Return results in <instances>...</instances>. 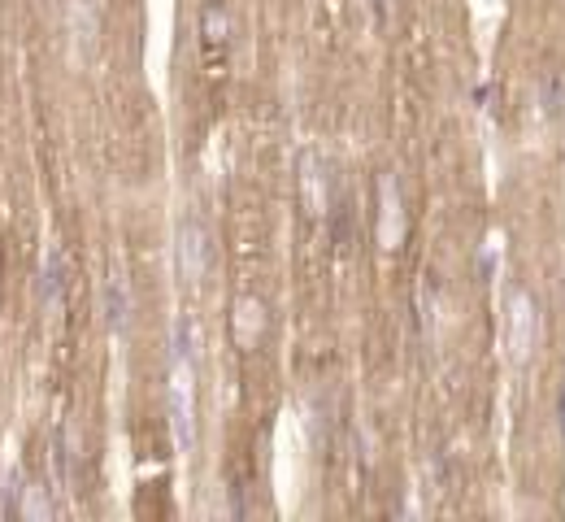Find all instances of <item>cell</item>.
<instances>
[{"label":"cell","mask_w":565,"mask_h":522,"mask_svg":"<svg viewBox=\"0 0 565 522\" xmlns=\"http://www.w3.org/2000/svg\"><path fill=\"white\" fill-rule=\"evenodd\" d=\"M205 261H209V244H205V231H200L196 218H187L179 227V270L187 283H200L205 275Z\"/></svg>","instance_id":"obj_1"},{"label":"cell","mask_w":565,"mask_h":522,"mask_svg":"<svg viewBox=\"0 0 565 522\" xmlns=\"http://www.w3.org/2000/svg\"><path fill=\"white\" fill-rule=\"evenodd\" d=\"M40 296H44V305L48 309H57L61 305V296H66V257L57 253H48V261H44V279H40Z\"/></svg>","instance_id":"obj_4"},{"label":"cell","mask_w":565,"mask_h":522,"mask_svg":"<svg viewBox=\"0 0 565 522\" xmlns=\"http://www.w3.org/2000/svg\"><path fill=\"white\" fill-rule=\"evenodd\" d=\"M105 314H109V327L113 331L127 327V288H122V279H109V288H105Z\"/></svg>","instance_id":"obj_5"},{"label":"cell","mask_w":565,"mask_h":522,"mask_svg":"<svg viewBox=\"0 0 565 522\" xmlns=\"http://www.w3.org/2000/svg\"><path fill=\"white\" fill-rule=\"evenodd\" d=\"M200 31H205V44H222V40H226V14H222L218 0H213V5L205 9V22H200Z\"/></svg>","instance_id":"obj_8"},{"label":"cell","mask_w":565,"mask_h":522,"mask_svg":"<svg viewBox=\"0 0 565 522\" xmlns=\"http://www.w3.org/2000/svg\"><path fill=\"white\" fill-rule=\"evenodd\" d=\"M53 514V505H48V496L40 483H27L22 488V505H18V518H48Z\"/></svg>","instance_id":"obj_7"},{"label":"cell","mask_w":565,"mask_h":522,"mask_svg":"<svg viewBox=\"0 0 565 522\" xmlns=\"http://www.w3.org/2000/svg\"><path fill=\"white\" fill-rule=\"evenodd\" d=\"M509 344H513V357H526L531 353V344H535V305H531V296L526 292L513 296V335H509Z\"/></svg>","instance_id":"obj_2"},{"label":"cell","mask_w":565,"mask_h":522,"mask_svg":"<svg viewBox=\"0 0 565 522\" xmlns=\"http://www.w3.org/2000/svg\"><path fill=\"white\" fill-rule=\"evenodd\" d=\"M561 405H565V401H561Z\"/></svg>","instance_id":"obj_9"},{"label":"cell","mask_w":565,"mask_h":522,"mask_svg":"<svg viewBox=\"0 0 565 522\" xmlns=\"http://www.w3.org/2000/svg\"><path fill=\"white\" fill-rule=\"evenodd\" d=\"M392 218L405 227V218H400V188H396V179L387 174L383 179V188H379V240L387 248H396V231H392Z\"/></svg>","instance_id":"obj_3"},{"label":"cell","mask_w":565,"mask_h":522,"mask_svg":"<svg viewBox=\"0 0 565 522\" xmlns=\"http://www.w3.org/2000/svg\"><path fill=\"white\" fill-rule=\"evenodd\" d=\"M22 488H27V483H22V470L14 466V470H9V475H5V488H0V514H5V518H18Z\"/></svg>","instance_id":"obj_6"}]
</instances>
